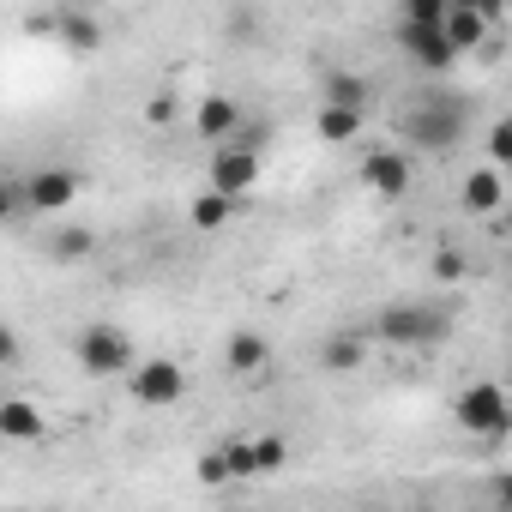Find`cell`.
Returning a JSON list of instances; mask_svg holds the SVG:
<instances>
[{
	"mask_svg": "<svg viewBox=\"0 0 512 512\" xmlns=\"http://www.w3.org/2000/svg\"><path fill=\"white\" fill-rule=\"evenodd\" d=\"M464 127H470V103L458 97V91H422L410 109H404V121H398V133L410 139V145H422V151H458V139H464Z\"/></svg>",
	"mask_w": 512,
	"mask_h": 512,
	"instance_id": "6da1fadb",
	"label": "cell"
},
{
	"mask_svg": "<svg viewBox=\"0 0 512 512\" xmlns=\"http://www.w3.org/2000/svg\"><path fill=\"white\" fill-rule=\"evenodd\" d=\"M374 338L392 344V350H434V344L452 338V308H440V302H392V308H380Z\"/></svg>",
	"mask_w": 512,
	"mask_h": 512,
	"instance_id": "7a4b0ae2",
	"label": "cell"
},
{
	"mask_svg": "<svg viewBox=\"0 0 512 512\" xmlns=\"http://www.w3.org/2000/svg\"><path fill=\"white\" fill-rule=\"evenodd\" d=\"M73 356H79V368L97 374V380L133 374V368H139V362H133V338H127L121 326H109V320H91V326L73 338Z\"/></svg>",
	"mask_w": 512,
	"mask_h": 512,
	"instance_id": "3957f363",
	"label": "cell"
},
{
	"mask_svg": "<svg viewBox=\"0 0 512 512\" xmlns=\"http://www.w3.org/2000/svg\"><path fill=\"white\" fill-rule=\"evenodd\" d=\"M452 422H458L464 434H476V440H506V434H512V404H506V392H500V386L476 380V386H464V392H458Z\"/></svg>",
	"mask_w": 512,
	"mask_h": 512,
	"instance_id": "277c9868",
	"label": "cell"
},
{
	"mask_svg": "<svg viewBox=\"0 0 512 512\" xmlns=\"http://www.w3.org/2000/svg\"><path fill=\"white\" fill-rule=\"evenodd\" d=\"M133 386V404H145V410H169L181 392H187V374H181V362H169V356H145L133 374H127Z\"/></svg>",
	"mask_w": 512,
	"mask_h": 512,
	"instance_id": "5b68a950",
	"label": "cell"
},
{
	"mask_svg": "<svg viewBox=\"0 0 512 512\" xmlns=\"http://www.w3.org/2000/svg\"><path fill=\"white\" fill-rule=\"evenodd\" d=\"M253 181H260V157H253V151H241V145L211 151V193H223V199L241 205L253 193Z\"/></svg>",
	"mask_w": 512,
	"mask_h": 512,
	"instance_id": "8992f818",
	"label": "cell"
},
{
	"mask_svg": "<svg viewBox=\"0 0 512 512\" xmlns=\"http://www.w3.org/2000/svg\"><path fill=\"white\" fill-rule=\"evenodd\" d=\"M398 49H404V61L422 67V73H446V67L458 61V49L446 43V31H428V25H398Z\"/></svg>",
	"mask_w": 512,
	"mask_h": 512,
	"instance_id": "52a82bcc",
	"label": "cell"
},
{
	"mask_svg": "<svg viewBox=\"0 0 512 512\" xmlns=\"http://www.w3.org/2000/svg\"><path fill=\"white\" fill-rule=\"evenodd\" d=\"M362 187L374 193V199H404L410 193V157L404 151H368L362 157Z\"/></svg>",
	"mask_w": 512,
	"mask_h": 512,
	"instance_id": "ba28073f",
	"label": "cell"
},
{
	"mask_svg": "<svg viewBox=\"0 0 512 512\" xmlns=\"http://www.w3.org/2000/svg\"><path fill=\"white\" fill-rule=\"evenodd\" d=\"M488 37H494V7H476V0H452V13H446V43H452L458 55H476Z\"/></svg>",
	"mask_w": 512,
	"mask_h": 512,
	"instance_id": "9c48e42d",
	"label": "cell"
},
{
	"mask_svg": "<svg viewBox=\"0 0 512 512\" xmlns=\"http://www.w3.org/2000/svg\"><path fill=\"white\" fill-rule=\"evenodd\" d=\"M241 127H247V115H241V103L235 97H205L199 103V115H193V133L205 139V145H235L241 139Z\"/></svg>",
	"mask_w": 512,
	"mask_h": 512,
	"instance_id": "30bf717a",
	"label": "cell"
},
{
	"mask_svg": "<svg viewBox=\"0 0 512 512\" xmlns=\"http://www.w3.org/2000/svg\"><path fill=\"white\" fill-rule=\"evenodd\" d=\"M25 193H31V211H67L79 199V175L73 169H37L25 181Z\"/></svg>",
	"mask_w": 512,
	"mask_h": 512,
	"instance_id": "8fae6325",
	"label": "cell"
},
{
	"mask_svg": "<svg viewBox=\"0 0 512 512\" xmlns=\"http://www.w3.org/2000/svg\"><path fill=\"white\" fill-rule=\"evenodd\" d=\"M0 434H7L13 446H37L49 434V416L31 398H7V404H0Z\"/></svg>",
	"mask_w": 512,
	"mask_h": 512,
	"instance_id": "7c38bea8",
	"label": "cell"
},
{
	"mask_svg": "<svg viewBox=\"0 0 512 512\" xmlns=\"http://www.w3.org/2000/svg\"><path fill=\"white\" fill-rule=\"evenodd\" d=\"M500 205H506V181H500V169H494V163L470 169V175H464V211L488 217V211H500Z\"/></svg>",
	"mask_w": 512,
	"mask_h": 512,
	"instance_id": "4fadbf2b",
	"label": "cell"
},
{
	"mask_svg": "<svg viewBox=\"0 0 512 512\" xmlns=\"http://www.w3.org/2000/svg\"><path fill=\"white\" fill-rule=\"evenodd\" d=\"M223 362H229V374H260L266 362H272V344L260 338V332H229V344H223Z\"/></svg>",
	"mask_w": 512,
	"mask_h": 512,
	"instance_id": "5bb4252c",
	"label": "cell"
},
{
	"mask_svg": "<svg viewBox=\"0 0 512 512\" xmlns=\"http://www.w3.org/2000/svg\"><path fill=\"white\" fill-rule=\"evenodd\" d=\"M49 31H55L67 49H97V43H103V25H97L91 13H79V7H61V13H49Z\"/></svg>",
	"mask_w": 512,
	"mask_h": 512,
	"instance_id": "9a60e30c",
	"label": "cell"
},
{
	"mask_svg": "<svg viewBox=\"0 0 512 512\" xmlns=\"http://www.w3.org/2000/svg\"><path fill=\"white\" fill-rule=\"evenodd\" d=\"M362 356H368V338H362V332H332V338L320 344V368H326V374H356Z\"/></svg>",
	"mask_w": 512,
	"mask_h": 512,
	"instance_id": "2e32d148",
	"label": "cell"
},
{
	"mask_svg": "<svg viewBox=\"0 0 512 512\" xmlns=\"http://www.w3.org/2000/svg\"><path fill=\"white\" fill-rule=\"evenodd\" d=\"M229 217H235V199H223V193H211V187L193 193V205H187V223H193L199 235H217Z\"/></svg>",
	"mask_w": 512,
	"mask_h": 512,
	"instance_id": "e0dca14e",
	"label": "cell"
},
{
	"mask_svg": "<svg viewBox=\"0 0 512 512\" xmlns=\"http://www.w3.org/2000/svg\"><path fill=\"white\" fill-rule=\"evenodd\" d=\"M326 103L368 115V79H362V73H326Z\"/></svg>",
	"mask_w": 512,
	"mask_h": 512,
	"instance_id": "ac0fdd59",
	"label": "cell"
},
{
	"mask_svg": "<svg viewBox=\"0 0 512 512\" xmlns=\"http://www.w3.org/2000/svg\"><path fill=\"white\" fill-rule=\"evenodd\" d=\"M314 133H320L326 145H350V139L362 133V115H356V109H332V103H320V115H314Z\"/></svg>",
	"mask_w": 512,
	"mask_h": 512,
	"instance_id": "d6986e66",
	"label": "cell"
},
{
	"mask_svg": "<svg viewBox=\"0 0 512 512\" xmlns=\"http://www.w3.org/2000/svg\"><path fill=\"white\" fill-rule=\"evenodd\" d=\"M217 452H223V464H229V482H253V476H260V452H253V434L223 440Z\"/></svg>",
	"mask_w": 512,
	"mask_h": 512,
	"instance_id": "ffe728a7",
	"label": "cell"
},
{
	"mask_svg": "<svg viewBox=\"0 0 512 512\" xmlns=\"http://www.w3.org/2000/svg\"><path fill=\"white\" fill-rule=\"evenodd\" d=\"M446 13H452V0H404V25L446 31Z\"/></svg>",
	"mask_w": 512,
	"mask_h": 512,
	"instance_id": "44dd1931",
	"label": "cell"
},
{
	"mask_svg": "<svg viewBox=\"0 0 512 512\" xmlns=\"http://www.w3.org/2000/svg\"><path fill=\"white\" fill-rule=\"evenodd\" d=\"M253 452H260V476H272V470L290 464V440L284 434H253Z\"/></svg>",
	"mask_w": 512,
	"mask_h": 512,
	"instance_id": "7402d4cb",
	"label": "cell"
},
{
	"mask_svg": "<svg viewBox=\"0 0 512 512\" xmlns=\"http://www.w3.org/2000/svg\"><path fill=\"white\" fill-rule=\"evenodd\" d=\"M488 163H494V169H506V163H512V115L488 127Z\"/></svg>",
	"mask_w": 512,
	"mask_h": 512,
	"instance_id": "603a6c76",
	"label": "cell"
},
{
	"mask_svg": "<svg viewBox=\"0 0 512 512\" xmlns=\"http://www.w3.org/2000/svg\"><path fill=\"white\" fill-rule=\"evenodd\" d=\"M91 247H97L91 229H67V235H55V260H85Z\"/></svg>",
	"mask_w": 512,
	"mask_h": 512,
	"instance_id": "cb8c5ba5",
	"label": "cell"
},
{
	"mask_svg": "<svg viewBox=\"0 0 512 512\" xmlns=\"http://www.w3.org/2000/svg\"><path fill=\"white\" fill-rule=\"evenodd\" d=\"M199 482H211V488H223V482H229V464H223V452H205V458H199Z\"/></svg>",
	"mask_w": 512,
	"mask_h": 512,
	"instance_id": "d4e9b609",
	"label": "cell"
},
{
	"mask_svg": "<svg viewBox=\"0 0 512 512\" xmlns=\"http://www.w3.org/2000/svg\"><path fill=\"white\" fill-rule=\"evenodd\" d=\"M494 494H500V512H512V470H506V476H494Z\"/></svg>",
	"mask_w": 512,
	"mask_h": 512,
	"instance_id": "484cf974",
	"label": "cell"
},
{
	"mask_svg": "<svg viewBox=\"0 0 512 512\" xmlns=\"http://www.w3.org/2000/svg\"><path fill=\"white\" fill-rule=\"evenodd\" d=\"M0 362H7V368L19 362V338H13V332H0Z\"/></svg>",
	"mask_w": 512,
	"mask_h": 512,
	"instance_id": "4316f807",
	"label": "cell"
},
{
	"mask_svg": "<svg viewBox=\"0 0 512 512\" xmlns=\"http://www.w3.org/2000/svg\"><path fill=\"white\" fill-rule=\"evenodd\" d=\"M169 115H175V97H157V103H151V121H157V127H163V121H169Z\"/></svg>",
	"mask_w": 512,
	"mask_h": 512,
	"instance_id": "83f0119b",
	"label": "cell"
},
{
	"mask_svg": "<svg viewBox=\"0 0 512 512\" xmlns=\"http://www.w3.org/2000/svg\"><path fill=\"white\" fill-rule=\"evenodd\" d=\"M229 512H241V506H229Z\"/></svg>",
	"mask_w": 512,
	"mask_h": 512,
	"instance_id": "f1b7e54d",
	"label": "cell"
}]
</instances>
